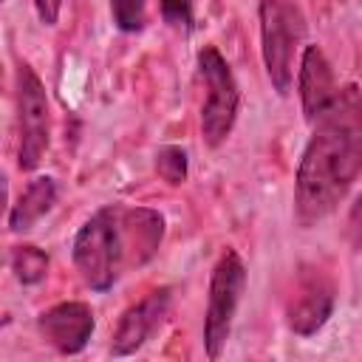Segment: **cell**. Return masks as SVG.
<instances>
[{
  "instance_id": "cell-5",
  "label": "cell",
  "mask_w": 362,
  "mask_h": 362,
  "mask_svg": "<svg viewBox=\"0 0 362 362\" xmlns=\"http://www.w3.org/2000/svg\"><path fill=\"white\" fill-rule=\"evenodd\" d=\"M198 68H201V76L206 85V99L201 107V133L209 147H218L232 133V124L238 119L240 93H238V82H235L226 59L221 57V51L215 45H206L198 54Z\"/></svg>"
},
{
  "instance_id": "cell-17",
  "label": "cell",
  "mask_w": 362,
  "mask_h": 362,
  "mask_svg": "<svg viewBox=\"0 0 362 362\" xmlns=\"http://www.w3.org/2000/svg\"><path fill=\"white\" fill-rule=\"evenodd\" d=\"M34 6H37L40 20H42L45 25H54V23H57V17H59L62 0H34Z\"/></svg>"
},
{
  "instance_id": "cell-10",
  "label": "cell",
  "mask_w": 362,
  "mask_h": 362,
  "mask_svg": "<svg viewBox=\"0 0 362 362\" xmlns=\"http://www.w3.org/2000/svg\"><path fill=\"white\" fill-rule=\"evenodd\" d=\"M37 325L59 354H79L93 334V311L85 303H59L42 311Z\"/></svg>"
},
{
  "instance_id": "cell-9",
  "label": "cell",
  "mask_w": 362,
  "mask_h": 362,
  "mask_svg": "<svg viewBox=\"0 0 362 362\" xmlns=\"http://www.w3.org/2000/svg\"><path fill=\"white\" fill-rule=\"evenodd\" d=\"M164 238V218L156 209L119 206V243H122V266L133 269L147 263Z\"/></svg>"
},
{
  "instance_id": "cell-7",
  "label": "cell",
  "mask_w": 362,
  "mask_h": 362,
  "mask_svg": "<svg viewBox=\"0 0 362 362\" xmlns=\"http://www.w3.org/2000/svg\"><path fill=\"white\" fill-rule=\"evenodd\" d=\"M334 311V283L317 266H303L294 277V288L286 300L288 328L294 334H317Z\"/></svg>"
},
{
  "instance_id": "cell-3",
  "label": "cell",
  "mask_w": 362,
  "mask_h": 362,
  "mask_svg": "<svg viewBox=\"0 0 362 362\" xmlns=\"http://www.w3.org/2000/svg\"><path fill=\"white\" fill-rule=\"evenodd\" d=\"M74 263L79 277L96 291H107L116 283V277L124 272L119 243V206H105L82 223L74 238Z\"/></svg>"
},
{
  "instance_id": "cell-12",
  "label": "cell",
  "mask_w": 362,
  "mask_h": 362,
  "mask_svg": "<svg viewBox=\"0 0 362 362\" xmlns=\"http://www.w3.org/2000/svg\"><path fill=\"white\" fill-rule=\"evenodd\" d=\"M57 201V184L54 178L48 175H40L34 181H28V187L20 192L17 204L11 206V215H8V223L14 232H25L31 229Z\"/></svg>"
},
{
  "instance_id": "cell-11",
  "label": "cell",
  "mask_w": 362,
  "mask_h": 362,
  "mask_svg": "<svg viewBox=\"0 0 362 362\" xmlns=\"http://www.w3.org/2000/svg\"><path fill=\"white\" fill-rule=\"evenodd\" d=\"M300 102H303V113L305 119L314 124L337 99V82H334V71L325 59V54L317 45H308L303 51L300 59Z\"/></svg>"
},
{
  "instance_id": "cell-8",
  "label": "cell",
  "mask_w": 362,
  "mask_h": 362,
  "mask_svg": "<svg viewBox=\"0 0 362 362\" xmlns=\"http://www.w3.org/2000/svg\"><path fill=\"white\" fill-rule=\"evenodd\" d=\"M170 303H173L170 288H156L144 300H139L136 305H130L122 314L119 325H116L110 354L113 356H127V354L139 351L150 339V334L164 322V317L170 314Z\"/></svg>"
},
{
  "instance_id": "cell-2",
  "label": "cell",
  "mask_w": 362,
  "mask_h": 362,
  "mask_svg": "<svg viewBox=\"0 0 362 362\" xmlns=\"http://www.w3.org/2000/svg\"><path fill=\"white\" fill-rule=\"evenodd\" d=\"M260 51L266 74L280 96L291 90L294 76V54L303 42L305 23L297 0H260Z\"/></svg>"
},
{
  "instance_id": "cell-4",
  "label": "cell",
  "mask_w": 362,
  "mask_h": 362,
  "mask_svg": "<svg viewBox=\"0 0 362 362\" xmlns=\"http://www.w3.org/2000/svg\"><path fill=\"white\" fill-rule=\"evenodd\" d=\"M243 286H246V266L235 249H226L218 257L209 280V303H206V320H204V345L209 359H218L229 339Z\"/></svg>"
},
{
  "instance_id": "cell-18",
  "label": "cell",
  "mask_w": 362,
  "mask_h": 362,
  "mask_svg": "<svg viewBox=\"0 0 362 362\" xmlns=\"http://www.w3.org/2000/svg\"><path fill=\"white\" fill-rule=\"evenodd\" d=\"M3 204H6V175L0 173V212H3Z\"/></svg>"
},
{
  "instance_id": "cell-14",
  "label": "cell",
  "mask_w": 362,
  "mask_h": 362,
  "mask_svg": "<svg viewBox=\"0 0 362 362\" xmlns=\"http://www.w3.org/2000/svg\"><path fill=\"white\" fill-rule=\"evenodd\" d=\"M156 173H158L161 181H167L170 187L184 184V178H187V153H184L181 147H173V144L161 147V150L156 153Z\"/></svg>"
},
{
  "instance_id": "cell-15",
  "label": "cell",
  "mask_w": 362,
  "mask_h": 362,
  "mask_svg": "<svg viewBox=\"0 0 362 362\" xmlns=\"http://www.w3.org/2000/svg\"><path fill=\"white\" fill-rule=\"evenodd\" d=\"M110 11L122 31H139L147 20V0H110Z\"/></svg>"
},
{
  "instance_id": "cell-1",
  "label": "cell",
  "mask_w": 362,
  "mask_h": 362,
  "mask_svg": "<svg viewBox=\"0 0 362 362\" xmlns=\"http://www.w3.org/2000/svg\"><path fill=\"white\" fill-rule=\"evenodd\" d=\"M314 124L317 130L300 158L294 189V215L303 226L331 215L359 175L362 105L356 85L337 90L334 105Z\"/></svg>"
},
{
  "instance_id": "cell-16",
  "label": "cell",
  "mask_w": 362,
  "mask_h": 362,
  "mask_svg": "<svg viewBox=\"0 0 362 362\" xmlns=\"http://www.w3.org/2000/svg\"><path fill=\"white\" fill-rule=\"evenodd\" d=\"M161 17L173 28L187 31L192 25V0H161Z\"/></svg>"
},
{
  "instance_id": "cell-6",
  "label": "cell",
  "mask_w": 362,
  "mask_h": 362,
  "mask_svg": "<svg viewBox=\"0 0 362 362\" xmlns=\"http://www.w3.org/2000/svg\"><path fill=\"white\" fill-rule=\"evenodd\" d=\"M17 107H20V170H34L48 150V96L40 76L28 68H17Z\"/></svg>"
},
{
  "instance_id": "cell-13",
  "label": "cell",
  "mask_w": 362,
  "mask_h": 362,
  "mask_svg": "<svg viewBox=\"0 0 362 362\" xmlns=\"http://www.w3.org/2000/svg\"><path fill=\"white\" fill-rule=\"evenodd\" d=\"M11 272L23 286H34L48 272V255L37 246H17L11 252Z\"/></svg>"
}]
</instances>
